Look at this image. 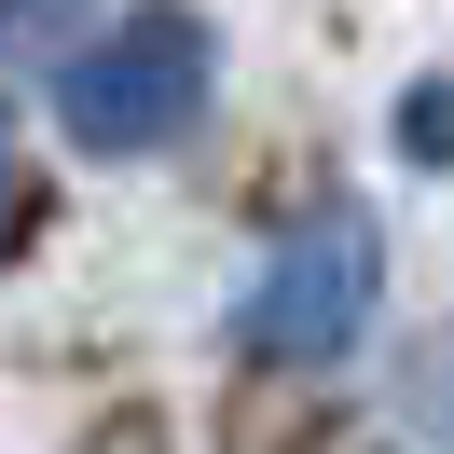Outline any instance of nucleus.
I'll return each mask as SVG.
<instances>
[{
  "mask_svg": "<svg viewBox=\"0 0 454 454\" xmlns=\"http://www.w3.org/2000/svg\"><path fill=\"white\" fill-rule=\"evenodd\" d=\"M207 97H221V42H207V14L138 0L97 56H69V138H83V152H166Z\"/></svg>",
  "mask_w": 454,
  "mask_h": 454,
  "instance_id": "obj_1",
  "label": "nucleus"
},
{
  "mask_svg": "<svg viewBox=\"0 0 454 454\" xmlns=\"http://www.w3.org/2000/svg\"><path fill=\"white\" fill-rule=\"evenodd\" d=\"M372 289H386V234H372L358 207H317V221L276 234V262L248 276L234 344H248V358H344V344L372 331Z\"/></svg>",
  "mask_w": 454,
  "mask_h": 454,
  "instance_id": "obj_2",
  "label": "nucleus"
},
{
  "mask_svg": "<svg viewBox=\"0 0 454 454\" xmlns=\"http://www.w3.org/2000/svg\"><path fill=\"white\" fill-rule=\"evenodd\" d=\"M399 152H454V83H413V111H399Z\"/></svg>",
  "mask_w": 454,
  "mask_h": 454,
  "instance_id": "obj_3",
  "label": "nucleus"
},
{
  "mask_svg": "<svg viewBox=\"0 0 454 454\" xmlns=\"http://www.w3.org/2000/svg\"><path fill=\"white\" fill-rule=\"evenodd\" d=\"M14 207H28V179H14V138H0V248H14Z\"/></svg>",
  "mask_w": 454,
  "mask_h": 454,
  "instance_id": "obj_4",
  "label": "nucleus"
},
{
  "mask_svg": "<svg viewBox=\"0 0 454 454\" xmlns=\"http://www.w3.org/2000/svg\"><path fill=\"white\" fill-rule=\"evenodd\" d=\"M42 14H56V0H0V42H28V28H42Z\"/></svg>",
  "mask_w": 454,
  "mask_h": 454,
  "instance_id": "obj_5",
  "label": "nucleus"
}]
</instances>
